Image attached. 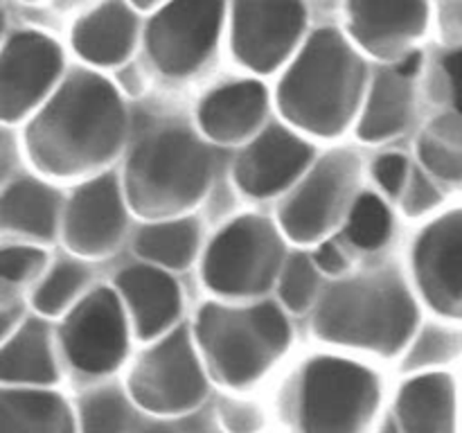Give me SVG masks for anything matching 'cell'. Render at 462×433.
Returning a JSON list of instances; mask_svg holds the SVG:
<instances>
[{
  "label": "cell",
  "mask_w": 462,
  "mask_h": 433,
  "mask_svg": "<svg viewBox=\"0 0 462 433\" xmlns=\"http://www.w3.org/2000/svg\"><path fill=\"white\" fill-rule=\"evenodd\" d=\"M131 5H134L135 9H152L156 7V5H165L167 0H129Z\"/></svg>",
  "instance_id": "60d3db41"
},
{
  "label": "cell",
  "mask_w": 462,
  "mask_h": 433,
  "mask_svg": "<svg viewBox=\"0 0 462 433\" xmlns=\"http://www.w3.org/2000/svg\"><path fill=\"white\" fill-rule=\"evenodd\" d=\"M0 433H79V427L59 392L5 386L0 395Z\"/></svg>",
  "instance_id": "cb8c5ba5"
},
{
  "label": "cell",
  "mask_w": 462,
  "mask_h": 433,
  "mask_svg": "<svg viewBox=\"0 0 462 433\" xmlns=\"http://www.w3.org/2000/svg\"><path fill=\"white\" fill-rule=\"evenodd\" d=\"M418 320V302L400 269L377 266L325 289L316 305L314 332L334 345L395 356L411 345Z\"/></svg>",
  "instance_id": "277c9868"
},
{
  "label": "cell",
  "mask_w": 462,
  "mask_h": 433,
  "mask_svg": "<svg viewBox=\"0 0 462 433\" xmlns=\"http://www.w3.org/2000/svg\"><path fill=\"white\" fill-rule=\"evenodd\" d=\"M374 180L382 185V189L391 197H400L404 192L406 183H409L411 176V167L406 156L402 153H383L374 161L373 167Z\"/></svg>",
  "instance_id": "d590c367"
},
{
  "label": "cell",
  "mask_w": 462,
  "mask_h": 433,
  "mask_svg": "<svg viewBox=\"0 0 462 433\" xmlns=\"http://www.w3.org/2000/svg\"><path fill=\"white\" fill-rule=\"evenodd\" d=\"M201 246V224L192 216L152 221L135 235V253L161 269H188Z\"/></svg>",
  "instance_id": "484cf974"
},
{
  "label": "cell",
  "mask_w": 462,
  "mask_h": 433,
  "mask_svg": "<svg viewBox=\"0 0 462 433\" xmlns=\"http://www.w3.org/2000/svg\"><path fill=\"white\" fill-rule=\"evenodd\" d=\"M226 21V0H167L144 30V48L158 72L192 77L210 61Z\"/></svg>",
  "instance_id": "30bf717a"
},
{
  "label": "cell",
  "mask_w": 462,
  "mask_h": 433,
  "mask_svg": "<svg viewBox=\"0 0 462 433\" xmlns=\"http://www.w3.org/2000/svg\"><path fill=\"white\" fill-rule=\"evenodd\" d=\"M314 165V147L284 124H269L237 156L233 176L244 194L273 197L300 180Z\"/></svg>",
  "instance_id": "2e32d148"
},
{
  "label": "cell",
  "mask_w": 462,
  "mask_h": 433,
  "mask_svg": "<svg viewBox=\"0 0 462 433\" xmlns=\"http://www.w3.org/2000/svg\"><path fill=\"white\" fill-rule=\"evenodd\" d=\"M206 392V364L185 325L147 347L129 374V397L134 404L161 418L189 415Z\"/></svg>",
  "instance_id": "ba28073f"
},
{
  "label": "cell",
  "mask_w": 462,
  "mask_h": 433,
  "mask_svg": "<svg viewBox=\"0 0 462 433\" xmlns=\"http://www.w3.org/2000/svg\"><path fill=\"white\" fill-rule=\"evenodd\" d=\"M397 424L404 433H456V383L445 373H420L397 395Z\"/></svg>",
  "instance_id": "7402d4cb"
},
{
  "label": "cell",
  "mask_w": 462,
  "mask_h": 433,
  "mask_svg": "<svg viewBox=\"0 0 462 433\" xmlns=\"http://www.w3.org/2000/svg\"><path fill=\"white\" fill-rule=\"evenodd\" d=\"M140 433H215L210 422L199 415H179V418H162L144 427Z\"/></svg>",
  "instance_id": "8d00e7d4"
},
{
  "label": "cell",
  "mask_w": 462,
  "mask_h": 433,
  "mask_svg": "<svg viewBox=\"0 0 462 433\" xmlns=\"http://www.w3.org/2000/svg\"><path fill=\"white\" fill-rule=\"evenodd\" d=\"M116 291L134 323L140 341L165 336L183 309V293L170 271L153 264H135L122 269L116 278Z\"/></svg>",
  "instance_id": "ac0fdd59"
},
{
  "label": "cell",
  "mask_w": 462,
  "mask_h": 433,
  "mask_svg": "<svg viewBox=\"0 0 462 433\" xmlns=\"http://www.w3.org/2000/svg\"><path fill=\"white\" fill-rule=\"evenodd\" d=\"M217 418H219L221 427L228 433H260L262 424H264V415H262L260 406L251 404V401L235 400V397H226L217 406Z\"/></svg>",
  "instance_id": "e575fe53"
},
{
  "label": "cell",
  "mask_w": 462,
  "mask_h": 433,
  "mask_svg": "<svg viewBox=\"0 0 462 433\" xmlns=\"http://www.w3.org/2000/svg\"><path fill=\"white\" fill-rule=\"evenodd\" d=\"M126 197L116 174H99L72 192L63 207V242L86 260H99L120 246L126 230Z\"/></svg>",
  "instance_id": "5bb4252c"
},
{
  "label": "cell",
  "mask_w": 462,
  "mask_h": 433,
  "mask_svg": "<svg viewBox=\"0 0 462 433\" xmlns=\"http://www.w3.org/2000/svg\"><path fill=\"white\" fill-rule=\"evenodd\" d=\"M462 350V341L456 332L440 327V325H427L413 336L411 345L406 347L404 370H415V373H433L429 368L447 364L456 359Z\"/></svg>",
  "instance_id": "1f68e13d"
},
{
  "label": "cell",
  "mask_w": 462,
  "mask_h": 433,
  "mask_svg": "<svg viewBox=\"0 0 462 433\" xmlns=\"http://www.w3.org/2000/svg\"><path fill=\"white\" fill-rule=\"evenodd\" d=\"M442 201V194L438 189V185L431 180V174L427 170H411L409 183L404 188V212L409 216H422L427 215L429 210L438 206Z\"/></svg>",
  "instance_id": "836d02e7"
},
{
  "label": "cell",
  "mask_w": 462,
  "mask_h": 433,
  "mask_svg": "<svg viewBox=\"0 0 462 433\" xmlns=\"http://www.w3.org/2000/svg\"><path fill=\"white\" fill-rule=\"evenodd\" d=\"M269 108L266 86L257 79H239L210 90L199 104L203 138L215 144H239L262 126Z\"/></svg>",
  "instance_id": "d6986e66"
},
{
  "label": "cell",
  "mask_w": 462,
  "mask_h": 433,
  "mask_svg": "<svg viewBox=\"0 0 462 433\" xmlns=\"http://www.w3.org/2000/svg\"><path fill=\"white\" fill-rule=\"evenodd\" d=\"M48 266L43 248L30 244H9L0 251V275L7 284H25L39 278Z\"/></svg>",
  "instance_id": "d6a6232c"
},
{
  "label": "cell",
  "mask_w": 462,
  "mask_h": 433,
  "mask_svg": "<svg viewBox=\"0 0 462 433\" xmlns=\"http://www.w3.org/2000/svg\"><path fill=\"white\" fill-rule=\"evenodd\" d=\"M0 379L12 388H48L59 379L45 320L25 318L3 343Z\"/></svg>",
  "instance_id": "603a6c76"
},
{
  "label": "cell",
  "mask_w": 462,
  "mask_h": 433,
  "mask_svg": "<svg viewBox=\"0 0 462 433\" xmlns=\"http://www.w3.org/2000/svg\"><path fill=\"white\" fill-rule=\"evenodd\" d=\"M305 27L302 0H233L230 50L244 68L266 75L287 63Z\"/></svg>",
  "instance_id": "7c38bea8"
},
{
  "label": "cell",
  "mask_w": 462,
  "mask_h": 433,
  "mask_svg": "<svg viewBox=\"0 0 462 433\" xmlns=\"http://www.w3.org/2000/svg\"><path fill=\"white\" fill-rule=\"evenodd\" d=\"M379 433H404V431H402L400 424H397L395 418H386V422L382 424Z\"/></svg>",
  "instance_id": "ab89813d"
},
{
  "label": "cell",
  "mask_w": 462,
  "mask_h": 433,
  "mask_svg": "<svg viewBox=\"0 0 462 433\" xmlns=\"http://www.w3.org/2000/svg\"><path fill=\"white\" fill-rule=\"evenodd\" d=\"M72 48L97 68L120 66L138 41V16L129 0H102L72 27Z\"/></svg>",
  "instance_id": "ffe728a7"
},
{
  "label": "cell",
  "mask_w": 462,
  "mask_h": 433,
  "mask_svg": "<svg viewBox=\"0 0 462 433\" xmlns=\"http://www.w3.org/2000/svg\"><path fill=\"white\" fill-rule=\"evenodd\" d=\"M59 343L79 373L99 377L120 368L129 352V318L120 293L111 287L86 291L63 318Z\"/></svg>",
  "instance_id": "8fae6325"
},
{
  "label": "cell",
  "mask_w": 462,
  "mask_h": 433,
  "mask_svg": "<svg viewBox=\"0 0 462 433\" xmlns=\"http://www.w3.org/2000/svg\"><path fill=\"white\" fill-rule=\"evenodd\" d=\"M382 401V382L356 361L314 356L298 383L302 433H364Z\"/></svg>",
  "instance_id": "8992f818"
},
{
  "label": "cell",
  "mask_w": 462,
  "mask_h": 433,
  "mask_svg": "<svg viewBox=\"0 0 462 433\" xmlns=\"http://www.w3.org/2000/svg\"><path fill=\"white\" fill-rule=\"evenodd\" d=\"M454 14H456V21H458L460 25H462V0H458V3H456Z\"/></svg>",
  "instance_id": "b9f144b4"
},
{
  "label": "cell",
  "mask_w": 462,
  "mask_h": 433,
  "mask_svg": "<svg viewBox=\"0 0 462 433\" xmlns=\"http://www.w3.org/2000/svg\"><path fill=\"white\" fill-rule=\"evenodd\" d=\"M347 30L356 48L377 59H404L429 27V0H347Z\"/></svg>",
  "instance_id": "e0dca14e"
},
{
  "label": "cell",
  "mask_w": 462,
  "mask_h": 433,
  "mask_svg": "<svg viewBox=\"0 0 462 433\" xmlns=\"http://www.w3.org/2000/svg\"><path fill=\"white\" fill-rule=\"evenodd\" d=\"M90 273L79 260H59L41 278L32 293V305L41 316L68 314L84 296Z\"/></svg>",
  "instance_id": "83f0119b"
},
{
  "label": "cell",
  "mask_w": 462,
  "mask_h": 433,
  "mask_svg": "<svg viewBox=\"0 0 462 433\" xmlns=\"http://www.w3.org/2000/svg\"><path fill=\"white\" fill-rule=\"evenodd\" d=\"M442 68H445L447 79H449L456 111L462 115V48L447 54L445 61H442Z\"/></svg>",
  "instance_id": "f35d334b"
},
{
  "label": "cell",
  "mask_w": 462,
  "mask_h": 433,
  "mask_svg": "<svg viewBox=\"0 0 462 433\" xmlns=\"http://www.w3.org/2000/svg\"><path fill=\"white\" fill-rule=\"evenodd\" d=\"M413 278L436 314L462 320V207L445 212L413 244Z\"/></svg>",
  "instance_id": "9a60e30c"
},
{
  "label": "cell",
  "mask_w": 462,
  "mask_h": 433,
  "mask_svg": "<svg viewBox=\"0 0 462 433\" xmlns=\"http://www.w3.org/2000/svg\"><path fill=\"white\" fill-rule=\"evenodd\" d=\"M284 242L278 226L260 215H242L219 230L201 264L203 282L226 298L262 296L284 269Z\"/></svg>",
  "instance_id": "52a82bcc"
},
{
  "label": "cell",
  "mask_w": 462,
  "mask_h": 433,
  "mask_svg": "<svg viewBox=\"0 0 462 433\" xmlns=\"http://www.w3.org/2000/svg\"><path fill=\"white\" fill-rule=\"evenodd\" d=\"M61 72L63 50L57 41L43 32H14L0 57V117L5 124L43 106Z\"/></svg>",
  "instance_id": "4fadbf2b"
},
{
  "label": "cell",
  "mask_w": 462,
  "mask_h": 433,
  "mask_svg": "<svg viewBox=\"0 0 462 433\" xmlns=\"http://www.w3.org/2000/svg\"><path fill=\"white\" fill-rule=\"evenodd\" d=\"M280 298L289 311L310 309L311 302L319 298L320 287V269L316 260L307 253H293L284 262V269L280 273Z\"/></svg>",
  "instance_id": "4dcf8cb0"
},
{
  "label": "cell",
  "mask_w": 462,
  "mask_h": 433,
  "mask_svg": "<svg viewBox=\"0 0 462 433\" xmlns=\"http://www.w3.org/2000/svg\"><path fill=\"white\" fill-rule=\"evenodd\" d=\"M131 397L120 388L104 386L86 392L79 401V433H129L134 424Z\"/></svg>",
  "instance_id": "f1b7e54d"
},
{
  "label": "cell",
  "mask_w": 462,
  "mask_h": 433,
  "mask_svg": "<svg viewBox=\"0 0 462 433\" xmlns=\"http://www.w3.org/2000/svg\"><path fill=\"white\" fill-rule=\"evenodd\" d=\"M63 201L59 189L32 176L9 180L0 197V228L7 235L50 242L63 219Z\"/></svg>",
  "instance_id": "44dd1931"
},
{
  "label": "cell",
  "mask_w": 462,
  "mask_h": 433,
  "mask_svg": "<svg viewBox=\"0 0 462 433\" xmlns=\"http://www.w3.org/2000/svg\"><path fill=\"white\" fill-rule=\"evenodd\" d=\"M314 260L319 269L329 275H341L347 269V257L334 242H320L319 251L314 253Z\"/></svg>",
  "instance_id": "74e56055"
},
{
  "label": "cell",
  "mask_w": 462,
  "mask_h": 433,
  "mask_svg": "<svg viewBox=\"0 0 462 433\" xmlns=\"http://www.w3.org/2000/svg\"><path fill=\"white\" fill-rule=\"evenodd\" d=\"M393 230V215L383 198L377 194L364 192L356 197L350 215H347V237L355 246L374 251L388 242Z\"/></svg>",
  "instance_id": "f546056e"
},
{
  "label": "cell",
  "mask_w": 462,
  "mask_h": 433,
  "mask_svg": "<svg viewBox=\"0 0 462 433\" xmlns=\"http://www.w3.org/2000/svg\"><path fill=\"white\" fill-rule=\"evenodd\" d=\"M361 161L350 149H334L314 162L280 206V230L296 244H320L356 201Z\"/></svg>",
  "instance_id": "9c48e42d"
},
{
  "label": "cell",
  "mask_w": 462,
  "mask_h": 433,
  "mask_svg": "<svg viewBox=\"0 0 462 433\" xmlns=\"http://www.w3.org/2000/svg\"><path fill=\"white\" fill-rule=\"evenodd\" d=\"M411 111H413L411 77H404L397 68H388L373 79L356 134L365 143H382L406 129Z\"/></svg>",
  "instance_id": "d4e9b609"
},
{
  "label": "cell",
  "mask_w": 462,
  "mask_h": 433,
  "mask_svg": "<svg viewBox=\"0 0 462 433\" xmlns=\"http://www.w3.org/2000/svg\"><path fill=\"white\" fill-rule=\"evenodd\" d=\"M194 334L210 377L228 388L260 382L291 345V327L275 302L246 307L208 302L199 311Z\"/></svg>",
  "instance_id": "5b68a950"
},
{
  "label": "cell",
  "mask_w": 462,
  "mask_h": 433,
  "mask_svg": "<svg viewBox=\"0 0 462 433\" xmlns=\"http://www.w3.org/2000/svg\"><path fill=\"white\" fill-rule=\"evenodd\" d=\"M215 174L210 144L188 122H147L138 131L125 165V197L143 219L183 216L208 194Z\"/></svg>",
  "instance_id": "7a4b0ae2"
},
{
  "label": "cell",
  "mask_w": 462,
  "mask_h": 433,
  "mask_svg": "<svg viewBox=\"0 0 462 433\" xmlns=\"http://www.w3.org/2000/svg\"><path fill=\"white\" fill-rule=\"evenodd\" d=\"M368 66L355 41L334 27L316 30L278 84V108L296 129L320 138L343 134L364 102Z\"/></svg>",
  "instance_id": "3957f363"
},
{
  "label": "cell",
  "mask_w": 462,
  "mask_h": 433,
  "mask_svg": "<svg viewBox=\"0 0 462 433\" xmlns=\"http://www.w3.org/2000/svg\"><path fill=\"white\" fill-rule=\"evenodd\" d=\"M129 115L113 81L77 68L25 129V152L45 176L75 179L102 170L125 147Z\"/></svg>",
  "instance_id": "6da1fadb"
},
{
  "label": "cell",
  "mask_w": 462,
  "mask_h": 433,
  "mask_svg": "<svg viewBox=\"0 0 462 433\" xmlns=\"http://www.w3.org/2000/svg\"><path fill=\"white\" fill-rule=\"evenodd\" d=\"M420 161L438 179L462 180V115H442L429 124L418 144Z\"/></svg>",
  "instance_id": "4316f807"
},
{
  "label": "cell",
  "mask_w": 462,
  "mask_h": 433,
  "mask_svg": "<svg viewBox=\"0 0 462 433\" xmlns=\"http://www.w3.org/2000/svg\"><path fill=\"white\" fill-rule=\"evenodd\" d=\"M25 3H34V0H25Z\"/></svg>",
  "instance_id": "7bdbcfd3"
}]
</instances>
